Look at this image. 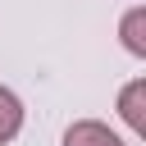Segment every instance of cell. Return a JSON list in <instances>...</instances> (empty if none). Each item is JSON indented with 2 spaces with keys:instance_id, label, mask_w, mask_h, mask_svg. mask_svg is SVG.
<instances>
[{
  "instance_id": "cell-1",
  "label": "cell",
  "mask_w": 146,
  "mask_h": 146,
  "mask_svg": "<svg viewBox=\"0 0 146 146\" xmlns=\"http://www.w3.org/2000/svg\"><path fill=\"white\" fill-rule=\"evenodd\" d=\"M64 146H123L105 123H96V119H78L68 132H64Z\"/></svg>"
},
{
  "instance_id": "cell-2",
  "label": "cell",
  "mask_w": 146,
  "mask_h": 146,
  "mask_svg": "<svg viewBox=\"0 0 146 146\" xmlns=\"http://www.w3.org/2000/svg\"><path fill=\"white\" fill-rule=\"evenodd\" d=\"M141 100H146V82L137 78V82H128V87H123V96H119V114H123V123H128L132 132H146V114H141Z\"/></svg>"
},
{
  "instance_id": "cell-3",
  "label": "cell",
  "mask_w": 146,
  "mask_h": 146,
  "mask_svg": "<svg viewBox=\"0 0 146 146\" xmlns=\"http://www.w3.org/2000/svg\"><path fill=\"white\" fill-rule=\"evenodd\" d=\"M18 128H23V100H18L9 87H0V146L14 141Z\"/></svg>"
},
{
  "instance_id": "cell-4",
  "label": "cell",
  "mask_w": 146,
  "mask_h": 146,
  "mask_svg": "<svg viewBox=\"0 0 146 146\" xmlns=\"http://www.w3.org/2000/svg\"><path fill=\"white\" fill-rule=\"evenodd\" d=\"M123 46L132 55H146V9H128L123 14Z\"/></svg>"
}]
</instances>
